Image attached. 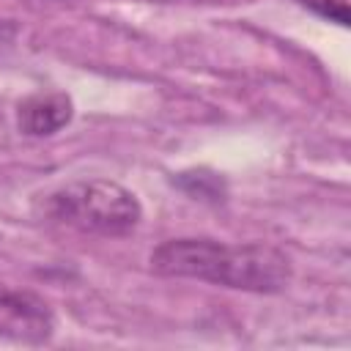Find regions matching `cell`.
I'll return each instance as SVG.
<instances>
[{
  "label": "cell",
  "instance_id": "6da1fadb",
  "mask_svg": "<svg viewBox=\"0 0 351 351\" xmlns=\"http://www.w3.org/2000/svg\"><path fill=\"white\" fill-rule=\"evenodd\" d=\"M162 277L200 280L233 291L277 293L291 282V258L271 244H225L217 239H170L151 252Z\"/></svg>",
  "mask_w": 351,
  "mask_h": 351
},
{
  "label": "cell",
  "instance_id": "7a4b0ae2",
  "mask_svg": "<svg viewBox=\"0 0 351 351\" xmlns=\"http://www.w3.org/2000/svg\"><path fill=\"white\" fill-rule=\"evenodd\" d=\"M38 214L55 225L96 236H126L140 219V200L121 184L107 178L69 181L38 200Z\"/></svg>",
  "mask_w": 351,
  "mask_h": 351
},
{
  "label": "cell",
  "instance_id": "3957f363",
  "mask_svg": "<svg viewBox=\"0 0 351 351\" xmlns=\"http://www.w3.org/2000/svg\"><path fill=\"white\" fill-rule=\"evenodd\" d=\"M52 332H55V315L38 293L0 285V337L3 340L38 346V343H47Z\"/></svg>",
  "mask_w": 351,
  "mask_h": 351
},
{
  "label": "cell",
  "instance_id": "277c9868",
  "mask_svg": "<svg viewBox=\"0 0 351 351\" xmlns=\"http://www.w3.org/2000/svg\"><path fill=\"white\" fill-rule=\"evenodd\" d=\"M74 115V104L66 93L52 90V93H36L27 96L19 104L16 121L19 129L30 137H49L55 132H60Z\"/></svg>",
  "mask_w": 351,
  "mask_h": 351
},
{
  "label": "cell",
  "instance_id": "5b68a950",
  "mask_svg": "<svg viewBox=\"0 0 351 351\" xmlns=\"http://www.w3.org/2000/svg\"><path fill=\"white\" fill-rule=\"evenodd\" d=\"M299 5L310 8L313 14L329 19V22H337V25H348V5L346 0H296Z\"/></svg>",
  "mask_w": 351,
  "mask_h": 351
},
{
  "label": "cell",
  "instance_id": "8992f818",
  "mask_svg": "<svg viewBox=\"0 0 351 351\" xmlns=\"http://www.w3.org/2000/svg\"><path fill=\"white\" fill-rule=\"evenodd\" d=\"M16 38V25L11 19H0V52H5Z\"/></svg>",
  "mask_w": 351,
  "mask_h": 351
}]
</instances>
